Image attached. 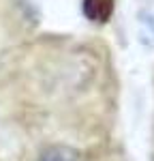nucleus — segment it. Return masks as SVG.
Instances as JSON below:
<instances>
[{"label": "nucleus", "instance_id": "nucleus-2", "mask_svg": "<svg viewBox=\"0 0 154 161\" xmlns=\"http://www.w3.org/2000/svg\"><path fill=\"white\" fill-rule=\"evenodd\" d=\"M41 161H77L75 153L64 146H54V148H47L43 153Z\"/></svg>", "mask_w": 154, "mask_h": 161}, {"label": "nucleus", "instance_id": "nucleus-1", "mask_svg": "<svg viewBox=\"0 0 154 161\" xmlns=\"http://www.w3.org/2000/svg\"><path fill=\"white\" fill-rule=\"evenodd\" d=\"M111 9H114V0H84V13L92 22H107Z\"/></svg>", "mask_w": 154, "mask_h": 161}]
</instances>
